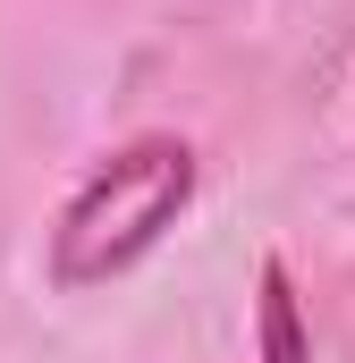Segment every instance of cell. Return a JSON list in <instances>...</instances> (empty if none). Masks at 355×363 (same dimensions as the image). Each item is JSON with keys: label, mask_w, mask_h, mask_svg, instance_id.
<instances>
[{"label": "cell", "mask_w": 355, "mask_h": 363, "mask_svg": "<svg viewBox=\"0 0 355 363\" xmlns=\"http://www.w3.org/2000/svg\"><path fill=\"white\" fill-rule=\"evenodd\" d=\"M195 203V144L186 135H136L93 169L51 228V279L60 287H102L136 271Z\"/></svg>", "instance_id": "1"}]
</instances>
